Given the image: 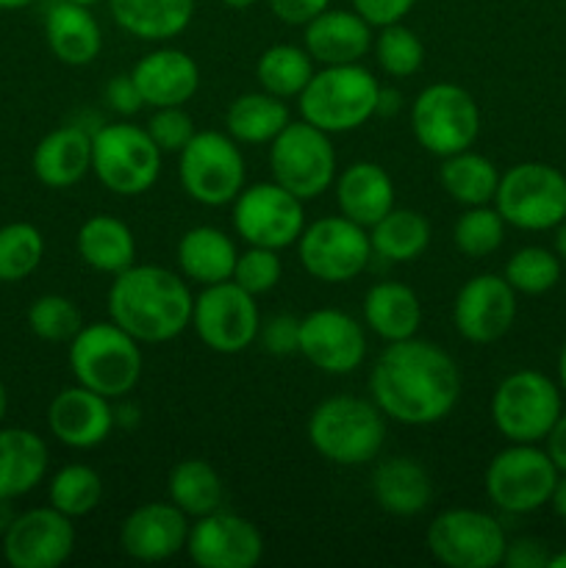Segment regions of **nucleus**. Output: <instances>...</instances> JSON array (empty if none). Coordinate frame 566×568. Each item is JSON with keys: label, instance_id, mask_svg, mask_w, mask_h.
Returning a JSON list of instances; mask_svg holds the SVG:
<instances>
[{"label": "nucleus", "instance_id": "1", "mask_svg": "<svg viewBox=\"0 0 566 568\" xmlns=\"http://www.w3.org/2000/svg\"><path fill=\"white\" fill-rule=\"evenodd\" d=\"M461 388L464 377L453 355L420 336L386 344L370 372V399L386 419L405 427L447 419Z\"/></svg>", "mask_w": 566, "mask_h": 568}, {"label": "nucleus", "instance_id": "2", "mask_svg": "<svg viewBox=\"0 0 566 568\" xmlns=\"http://www.w3.org/2000/svg\"><path fill=\"white\" fill-rule=\"evenodd\" d=\"M194 294L183 275L159 264H133L114 275L109 320L139 344H166L192 327Z\"/></svg>", "mask_w": 566, "mask_h": 568}, {"label": "nucleus", "instance_id": "3", "mask_svg": "<svg viewBox=\"0 0 566 568\" xmlns=\"http://www.w3.org/2000/svg\"><path fill=\"white\" fill-rule=\"evenodd\" d=\"M305 436L327 464L366 466L386 444V416L372 399L336 394L311 410Z\"/></svg>", "mask_w": 566, "mask_h": 568}, {"label": "nucleus", "instance_id": "4", "mask_svg": "<svg viewBox=\"0 0 566 568\" xmlns=\"http://www.w3.org/2000/svg\"><path fill=\"white\" fill-rule=\"evenodd\" d=\"M381 83L364 64L322 67L300 92V116L325 133H350L377 116Z\"/></svg>", "mask_w": 566, "mask_h": 568}, {"label": "nucleus", "instance_id": "5", "mask_svg": "<svg viewBox=\"0 0 566 568\" xmlns=\"http://www.w3.org/2000/svg\"><path fill=\"white\" fill-rule=\"evenodd\" d=\"M142 364V344L111 320L83 325L70 342L75 383L109 399H122L137 388Z\"/></svg>", "mask_w": 566, "mask_h": 568}, {"label": "nucleus", "instance_id": "6", "mask_svg": "<svg viewBox=\"0 0 566 568\" xmlns=\"http://www.w3.org/2000/svg\"><path fill=\"white\" fill-rule=\"evenodd\" d=\"M164 153L155 148L148 128L133 122H109L92 133V172L117 197H139L161 178Z\"/></svg>", "mask_w": 566, "mask_h": 568}, {"label": "nucleus", "instance_id": "7", "mask_svg": "<svg viewBox=\"0 0 566 568\" xmlns=\"http://www.w3.org/2000/svg\"><path fill=\"white\" fill-rule=\"evenodd\" d=\"M178 181L189 200L205 209L231 205L247 186V164L231 133L198 131L178 153Z\"/></svg>", "mask_w": 566, "mask_h": 568}, {"label": "nucleus", "instance_id": "8", "mask_svg": "<svg viewBox=\"0 0 566 568\" xmlns=\"http://www.w3.org/2000/svg\"><path fill=\"white\" fill-rule=\"evenodd\" d=\"M560 414V386L538 369L511 372L492 394V422L508 444L544 442Z\"/></svg>", "mask_w": 566, "mask_h": 568}, {"label": "nucleus", "instance_id": "9", "mask_svg": "<svg viewBox=\"0 0 566 568\" xmlns=\"http://www.w3.org/2000/svg\"><path fill=\"white\" fill-rule=\"evenodd\" d=\"M494 209L516 231H553L566 220V175L544 161H522L499 175Z\"/></svg>", "mask_w": 566, "mask_h": 568}, {"label": "nucleus", "instance_id": "10", "mask_svg": "<svg viewBox=\"0 0 566 568\" xmlns=\"http://www.w3.org/2000/svg\"><path fill=\"white\" fill-rule=\"evenodd\" d=\"M481 109L464 87L431 83L411 103V133L436 159L469 150L481 136Z\"/></svg>", "mask_w": 566, "mask_h": 568}, {"label": "nucleus", "instance_id": "11", "mask_svg": "<svg viewBox=\"0 0 566 568\" xmlns=\"http://www.w3.org/2000/svg\"><path fill=\"white\" fill-rule=\"evenodd\" d=\"M272 181L281 183L303 203L322 197L333 186L338 172L331 133L311 122H289L270 142Z\"/></svg>", "mask_w": 566, "mask_h": 568}, {"label": "nucleus", "instance_id": "12", "mask_svg": "<svg viewBox=\"0 0 566 568\" xmlns=\"http://www.w3.org/2000/svg\"><path fill=\"white\" fill-rule=\"evenodd\" d=\"M558 475L547 449L536 444H511L488 460L483 486L494 508L511 516H525L549 505Z\"/></svg>", "mask_w": 566, "mask_h": 568}, {"label": "nucleus", "instance_id": "13", "mask_svg": "<svg viewBox=\"0 0 566 568\" xmlns=\"http://www.w3.org/2000/svg\"><path fill=\"white\" fill-rule=\"evenodd\" d=\"M425 544L433 560L447 568H497L503 566L508 536L486 510L449 508L427 525Z\"/></svg>", "mask_w": 566, "mask_h": 568}, {"label": "nucleus", "instance_id": "14", "mask_svg": "<svg viewBox=\"0 0 566 568\" xmlns=\"http://www.w3.org/2000/svg\"><path fill=\"white\" fill-rule=\"evenodd\" d=\"M370 231L342 214L322 216L303 227L297 239V258L305 275L320 283H350L372 261Z\"/></svg>", "mask_w": 566, "mask_h": 568}, {"label": "nucleus", "instance_id": "15", "mask_svg": "<svg viewBox=\"0 0 566 568\" xmlns=\"http://www.w3.org/2000/svg\"><path fill=\"white\" fill-rule=\"evenodd\" d=\"M231 205L233 231L255 247L286 250L305 227V203L275 181L244 186Z\"/></svg>", "mask_w": 566, "mask_h": 568}, {"label": "nucleus", "instance_id": "16", "mask_svg": "<svg viewBox=\"0 0 566 568\" xmlns=\"http://www.w3.org/2000/svg\"><path fill=\"white\" fill-rule=\"evenodd\" d=\"M192 327L211 353L239 355L259 342V303L233 281L203 286L194 297Z\"/></svg>", "mask_w": 566, "mask_h": 568}, {"label": "nucleus", "instance_id": "17", "mask_svg": "<svg viewBox=\"0 0 566 568\" xmlns=\"http://www.w3.org/2000/svg\"><path fill=\"white\" fill-rule=\"evenodd\" d=\"M183 552L200 568H253L264 558V536L250 519L220 508L194 519Z\"/></svg>", "mask_w": 566, "mask_h": 568}, {"label": "nucleus", "instance_id": "18", "mask_svg": "<svg viewBox=\"0 0 566 568\" xmlns=\"http://www.w3.org/2000/svg\"><path fill=\"white\" fill-rule=\"evenodd\" d=\"M300 355L325 375H350L366 361V327L338 308H316L300 320Z\"/></svg>", "mask_w": 566, "mask_h": 568}, {"label": "nucleus", "instance_id": "19", "mask_svg": "<svg viewBox=\"0 0 566 568\" xmlns=\"http://www.w3.org/2000/svg\"><path fill=\"white\" fill-rule=\"evenodd\" d=\"M72 552L75 525L53 505L14 516L3 532V558L11 568H59Z\"/></svg>", "mask_w": 566, "mask_h": 568}, {"label": "nucleus", "instance_id": "20", "mask_svg": "<svg viewBox=\"0 0 566 568\" xmlns=\"http://www.w3.org/2000/svg\"><path fill=\"white\" fill-rule=\"evenodd\" d=\"M516 292L503 275L483 272L458 288L453 303V325L464 342L486 347L514 327Z\"/></svg>", "mask_w": 566, "mask_h": 568}, {"label": "nucleus", "instance_id": "21", "mask_svg": "<svg viewBox=\"0 0 566 568\" xmlns=\"http://www.w3.org/2000/svg\"><path fill=\"white\" fill-rule=\"evenodd\" d=\"M189 516L172 503H144L120 525V547L139 564H164L186 549Z\"/></svg>", "mask_w": 566, "mask_h": 568}, {"label": "nucleus", "instance_id": "22", "mask_svg": "<svg viewBox=\"0 0 566 568\" xmlns=\"http://www.w3.org/2000/svg\"><path fill=\"white\" fill-rule=\"evenodd\" d=\"M114 405L92 388H61L48 405V430L70 449H94L114 433Z\"/></svg>", "mask_w": 566, "mask_h": 568}, {"label": "nucleus", "instance_id": "23", "mask_svg": "<svg viewBox=\"0 0 566 568\" xmlns=\"http://www.w3.org/2000/svg\"><path fill=\"white\" fill-rule=\"evenodd\" d=\"M131 75L150 109L186 105L200 89L198 61L181 48L150 50L133 64Z\"/></svg>", "mask_w": 566, "mask_h": 568}, {"label": "nucleus", "instance_id": "24", "mask_svg": "<svg viewBox=\"0 0 566 568\" xmlns=\"http://www.w3.org/2000/svg\"><path fill=\"white\" fill-rule=\"evenodd\" d=\"M372 26L355 9H325L305 26L303 48L314 64H358L372 50Z\"/></svg>", "mask_w": 566, "mask_h": 568}, {"label": "nucleus", "instance_id": "25", "mask_svg": "<svg viewBox=\"0 0 566 568\" xmlns=\"http://www.w3.org/2000/svg\"><path fill=\"white\" fill-rule=\"evenodd\" d=\"M333 189H336L338 214L366 231L381 216H386L397 200L392 175L375 161H353L350 166H344L342 172H336Z\"/></svg>", "mask_w": 566, "mask_h": 568}, {"label": "nucleus", "instance_id": "26", "mask_svg": "<svg viewBox=\"0 0 566 568\" xmlns=\"http://www.w3.org/2000/svg\"><path fill=\"white\" fill-rule=\"evenodd\" d=\"M33 175L48 189H70L92 172V133L61 125L33 148Z\"/></svg>", "mask_w": 566, "mask_h": 568}, {"label": "nucleus", "instance_id": "27", "mask_svg": "<svg viewBox=\"0 0 566 568\" xmlns=\"http://www.w3.org/2000/svg\"><path fill=\"white\" fill-rule=\"evenodd\" d=\"M44 39L48 48L61 64L87 67L103 50V31H100L98 17L92 14V6L59 0L44 14Z\"/></svg>", "mask_w": 566, "mask_h": 568}, {"label": "nucleus", "instance_id": "28", "mask_svg": "<svg viewBox=\"0 0 566 568\" xmlns=\"http://www.w3.org/2000/svg\"><path fill=\"white\" fill-rule=\"evenodd\" d=\"M370 488L377 508L388 516H397V519L420 516L433 499V483L427 469L416 464L414 458H405V455L383 458L372 469Z\"/></svg>", "mask_w": 566, "mask_h": 568}, {"label": "nucleus", "instance_id": "29", "mask_svg": "<svg viewBox=\"0 0 566 568\" xmlns=\"http://www.w3.org/2000/svg\"><path fill=\"white\" fill-rule=\"evenodd\" d=\"M50 453L39 433L0 427V499L11 503L31 494L48 475Z\"/></svg>", "mask_w": 566, "mask_h": 568}, {"label": "nucleus", "instance_id": "30", "mask_svg": "<svg viewBox=\"0 0 566 568\" xmlns=\"http://www.w3.org/2000/svg\"><path fill=\"white\" fill-rule=\"evenodd\" d=\"M236 258V242L214 225L189 227L178 242V270L200 288L231 281Z\"/></svg>", "mask_w": 566, "mask_h": 568}, {"label": "nucleus", "instance_id": "31", "mask_svg": "<svg viewBox=\"0 0 566 568\" xmlns=\"http://www.w3.org/2000/svg\"><path fill=\"white\" fill-rule=\"evenodd\" d=\"M198 0H109L117 26L139 42H170L192 26Z\"/></svg>", "mask_w": 566, "mask_h": 568}, {"label": "nucleus", "instance_id": "32", "mask_svg": "<svg viewBox=\"0 0 566 568\" xmlns=\"http://www.w3.org/2000/svg\"><path fill=\"white\" fill-rule=\"evenodd\" d=\"M364 327L386 344L403 342L420 333L422 303L411 286L400 281H381L364 294Z\"/></svg>", "mask_w": 566, "mask_h": 568}, {"label": "nucleus", "instance_id": "33", "mask_svg": "<svg viewBox=\"0 0 566 568\" xmlns=\"http://www.w3.org/2000/svg\"><path fill=\"white\" fill-rule=\"evenodd\" d=\"M78 255L89 270L100 275H120L137 264V236L122 220L109 214H94L78 227Z\"/></svg>", "mask_w": 566, "mask_h": 568}, {"label": "nucleus", "instance_id": "34", "mask_svg": "<svg viewBox=\"0 0 566 568\" xmlns=\"http://www.w3.org/2000/svg\"><path fill=\"white\" fill-rule=\"evenodd\" d=\"M292 122L286 100L270 92L239 94L225 111V131L239 144H270Z\"/></svg>", "mask_w": 566, "mask_h": 568}, {"label": "nucleus", "instance_id": "35", "mask_svg": "<svg viewBox=\"0 0 566 568\" xmlns=\"http://www.w3.org/2000/svg\"><path fill=\"white\" fill-rule=\"evenodd\" d=\"M372 253L388 264H411L422 258L431 244V222L425 214L414 209H397L394 205L386 216L370 227Z\"/></svg>", "mask_w": 566, "mask_h": 568}, {"label": "nucleus", "instance_id": "36", "mask_svg": "<svg viewBox=\"0 0 566 568\" xmlns=\"http://www.w3.org/2000/svg\"><path fill=\"white\" fill-rule=\"evenodd\" d=\"M438 183L447 192L449 200H455L464 209L472 205L494 203L499 183V170L492 159L475 153V150H461V153L442 159L438 166Z\"/></svg>", "mask_w": 566, "mask_h": 568}, {"label": "nucleus", "instance_id": "37", "mask_svg": "<svg viewBox=\"0 0 566 568\" xmlns=\"http://www.w3.org/2000/svg\"><path fill=\"white\" fill-rule=\"evenodd\" d=\"M166 494H170V503L178 505L189 519H200L222 508L225 486H222L220 471L209 460L186 458L170 469Z\"/></svg>", "mask_w": 566, "mask_h": 568}, {"label": "nucleus", "instance_id": "38", "mask_svg": "<svg viewBox=\"0 0 566 568\" xmlns=\"http://www.w3.org/2000/svg\"><path fill=\"white\" fill-rule=\"evenodd\" d=\"M314 72V59L309 55V50L289 42L272 44L255 61V78H259L261 89L281 100L300 98Z\"/></svg>", "mask_w": 566, "mask_h": 568}, {"label": "nucleus", "instance_id": "39", "mask_svg": "<svg viewBox=\"0 0 566 568\" xmlns=\"http://www.w3.org/2000/svg\"><path fill=\"white\" fill-rule=\"evenodd\" d=\"M103 494L105 486L98 469L87 464H67L50 477L48 503L75 521L98 510V505L103 503Z\"/></svg>", "mask_w": 566, "mask_h": 568}, {"label": "nucleus", "instance_id": "40", "mask_svg": "<svg viewBox=\"0 0 566 568\" xmlns=\"http://www.w3.org/2000/svg\"><path fill=\"white\" fill-rule=\"evenodd\" d=\"M44 258L42 231L31 222L0 227V283H20L39 270Z\"/></svg>", "mask_w": 566, "mask_h": 568}, {"label": "nucleus", "instance_id": "41", "mask_svg": "<svg viewBox=\"0 0 566 568\" xmlns=\"http://www.w3.org/2000/svg\"><path fill=\"white\" fill-rule=\"evenodd\" d=\"M505 227L508 225H505V220L492 203L472 205L455 220L453 244L466 258H488V255L503 247Z\"/></svg>", "mask_w": 566, "mask_h": 568}, {"label": "nucleus", "instance_id": "42", "mask_svg": "<svg viewBox=\"0 0 566 568\" xmlns=\"http://www.w3.org/2000/svg\"><path fill=\"white\" fill-rule=\"evenodd\" d=\"M503 277L511 283L516 294L538 297V294H547L549 288L558 286L560 258L555 255V250L530 244V247H522L511 255Z\"/></svg>", "mask_w": 566, "mask_h": 568}, {"label": "nucleus", "instance_id": "43", "mask_svg": "<svg viewBox=\"0 0 566 568\" xmlns=\"http://www.w3.org/2000/svg\"><path fill=\"white\" fill-rule=\"evenodd\" d=\"M377 31L381 33L372 42L377 67L388 78L416 75L422 70V64H425V44H422V39L408 26H403V22L383 26Z\"/></svg>", "mask_w": 566, "mask_h": 568}, {"label": "nucleus", "instance_id": "44", "mask_svg": "<svg viewBox=\"0 0 566 568\" xmlns=\"http://www.w3.org/2000/svg\"><path fill=\"white\" fill-rule=\"evenodd\" d=\"M28 327L42 342L70 344L83 327V316L81 308L64 294H42L28 308Z\"/></svg>", "mask_w": 566, "mask_h": 568}, {"label": "nucleus", "instance_id": "45", "mask_svg": "<svg viewBox=\"0 0 566 568\" xmlns=\"http://www.w3.org/2000/svg\"><path fill=\"white\" fill-rule=\"evenodd\" d=\"M281 277H283L281 250L247 244V250L239 253L231 281L236 283L239 288H244L247 294H253V297H261V294H270L272 288L281 283Z\"/></svg>", "mask_w": 566, "mask_h": 568}, {"label": "nucleus", "instance_id": "46", "mask_svg": "<svg viewBox=\"0 0 566 568\" xmlns=\"http://www.w3.org/2000/svg\"><path fill=\"white\" fill-rule=\"evenodd\" d=\"M148 133L161 153H181L194 136V120L183 111V105H166V109H153L148 120Z\"/></svg>", "mask_w": 566, "mask_h": 568}, {"label": "nucleus", "instance_id": "47", "mask_svg": "<svg viewBox=\"0 0 566 568\" xmlns=\"http://www.w3.org/2000/svg\"><path fill=\"white\" fill-rule=\"evenodd\" d=\"M261 347L270 355H294L300 349V320L292 314H275L266 322H261L259 331Z\"/></svg>", "mask_w": 566, "mask_h": 568}, {"label": "nucleus", "instance_id": "48", "mask_svg": "<svg viewBox=\"0 0 566 568\" xmlns=\"http://www.w3.org/2000/svg\"><path fill=\"white\" fill-rule=\"evenodd\" d=\"M350 3L372 28H383L403 22L416 6V0H350Z\"/></svg>", "mask_w": 566, "mask_h": 568}, {"label": "nucleus", "instance_id": "49", "mask_svg": "<svg viewBox=\"0 0 566 568\" xmlns=\"http://www.w3.org/2000/svg\"><path fill=\"white\" fill-rule=\"evenodd\" d=\"M105 103L122 116H133L144 109L142 92H139L137 81H133L131 72H122V75H114L109 83H105Z\"/></svg>", "mask_w": 566, "mask_h": 568}, {"label": "nucleus", "instance_id": "50", "mask_svg": "<svg viewBox=\"0 0 566 568\" xmlns=\"http://www.w3.org/2000/svg\"><path fill=\"white\" fill-rule=\"evenodd\" d=\"M266 3H270V11L277 20L300 28L309 26L325 9H331V0H266Z\"/></svg>", "mask_w": 566, "mask_h": 568}, {"label": "nucleus", "instance_id": "51", "mask_svg": "<svg viewBox=\"0 0 566 568\" xmlns=\"http://www.w3.org/2000/svg\"><path fill=\"white\" fill-rule=\"evenodd\" d=\"M503 564L508 568H547L549 566V552L538 538H516L508 541L505 549Z\"/></svg>", "mask_w": 566, "mask_h": 568}, {"label": "nucleus", "instance_id": "52", "mask_svg": "<svg viewBox=\"0 0 566 568\" xmlns=\"http://www.w3.org/2000/svg\"><path fill=\"white\" fill-rule=\"evenodd\" d=\"M544 444H547V455L549 460L555 464V469L560 471V475H566V414L558 416V422L553 425V430L547 433V438H544Z\"/></svg>", "mask_w": 566, "mask_h": 568}, {"label": "nucleus", "instance_id": "53", "mask_svg": "<svg viewBox=\"0 0 566 568\" xmlns=\"http://www.w3.org/2000/svg\"><path fill=\"white\" fill-rule=\"evenodd\" d=\"M400 105H403V94L394 92V89L381 87V98H377V116L397 114Z\"/></svg>", "mask_w": 566, "mask_h": 568}, {"label": "nucleus", "instance_id": "54", "mask_svg": "<svg viewBox=\"0 0 566 568\" xmlns=\"http://www.w3.org/2000/svg\"><path fill=\"white\" fill-rule=\"evenodd\" d=\"M549 508L558 519L566 521V475H558V480H555L553 494H549Z\"/></svg>", "mask_w": 566, "mask_h": 568}, {"label": "nucleus", "instance_id": "55", "mask_svg": "<svg viewBox=\"0 0 566 568\" xmlns=\"http://www.w3.org/2000/svg\"><path fill=\"white\" fill-rule=\"evenodd\" d=\"M553 231H555V236H553L555 255H558L560 261H566V220H560Z\"/></svg>", "mask_w": 566, "mask_h": 568}, {"label": "nucleus", "instance_id": "56", "mask_svg": "<svg viewBox=\"0 0 566 568\" xmlns=\"http://www.w3.org/2000/svg\"><path fill=\"white\" fill-rule=\"evenodd\" d=\"M558 383H560V388L566 392V342L558 353Z\"/></svg>", "mask_w": 566, "mask_h": 568}, {"label": "nucleus", "instance_id": "57", "mask_svg": "<svg viewBox=\"0 0 566 568\" xmlns=\"http://www.w3.org/2000/svg\"><path fill=\"white\" fill-rule=\"evenodd\" d=\"M37 3V0H0V11H17L26 9V6Z\"/></svg>", "mask_w": 566, "mask_h": 568}, {"label": "nucleus", "instance_id": "58", "mask_svg": "<svg viewBox=\"0 0 566 568\" xmlns=\"http://www.w3.org/2000/svg\"><path fill=\"white\" fill-rule=\"evenodd\" d=\"M6 410H9V392H6L3 381H0V427H3Z\"/></svg>", "mask_w": 566, "mask_h": 568}, {"label": "nucleus", "instance_id": "59", "mask_svg": "<svg viewBox=\"0 0 566 568\" xmlns=\"http://www.w3.org/2000/svg\"><path fill=\"white\" fill-rule=\"evenodd\" d=\"M222 3L228 6V9H236V11H244V9H253L259 0H222Z\"/></svg>", "mask_w": 566, "mask_h": 568}, {"label": "nucleus", "instance_id": "60", "mask_svg": "<svg viewBox=\"0 0 566 568\" xmlns=\"http://www.w3.org/2000/svg\"><path fill=\"white\" fill-rule=\"evenodd\" d=\"M547 568H566V549H560V552L549 555V566Z\"/></svg>", "mask_w": 566, "mask_h": 568}, {"label": "nucleus", "instance_id": "61", "mask_svg": "<svg viewBox=\"0 0 566 568\" xmlns=\"http://www.w3.org/2000/svg\"><path fill=\"white\" fill-rule=\"evenodd\" d=\"M72 3H81V6H94V3H103V0H72Z\"/></svg>", "mask_w": 566, "mask_h": 568}]
</instances>
